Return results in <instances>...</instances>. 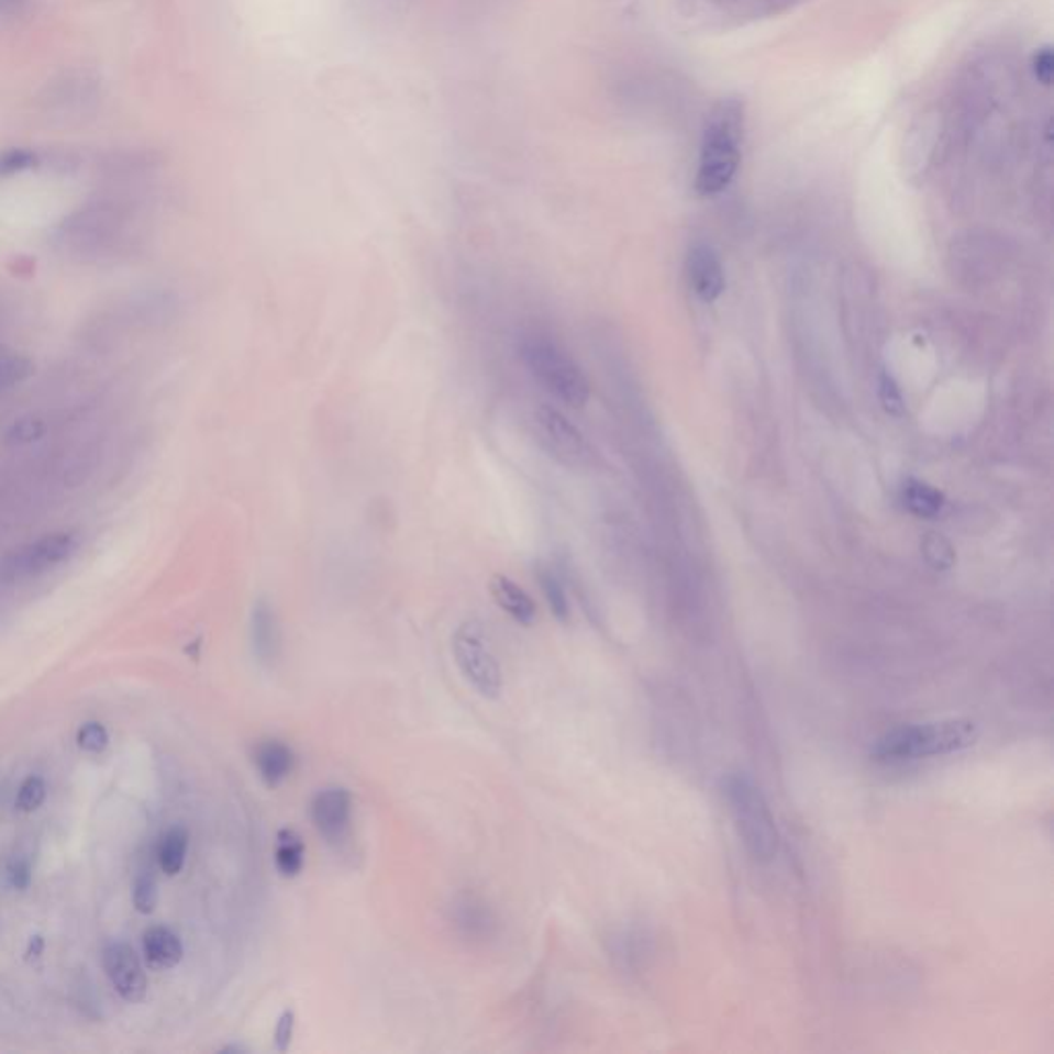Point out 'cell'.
Here are the masks:
<instances>
[{
	"label": "cell",
	"mask_w": 1054,
	"mask_h": 1054,
	"mask_svg": "<svg viewBox=\"0 0 1054 1054\" xmlns=\"http://www.w3.org/2000/svg\"><path fill=\"white\" fill-rule=\"evenodd\" d=\"M744 103L737 98L719 99L704 118L695 188L700 196L721 195L742 162Z\"/></svg>",
	"instance_id": "6da1fadb"
},
{
	"label": "cell",
	"mask_w": 1054,
	"mask_h": 1054,
	"mask_svg": "<svg viewBox=\"0 0 1054 1054\" xmlns=\"http://www.w3.org/2000/svg\"><path fill=\"white\" fill-rule=\"evenodd\" d=\"M978 728L970 719H943L933 723L905 725L888 731L872 747V758L881 764H900L933 758L973 746Z\"/></svg>",
	"instance_id": "7a4b0ae2"
},
{
	"label": "cell",
	"mask_w": 1054,
	"mask_h": 1054,
	"mask_svg": "<svg viewBox=\"0 0 1054 1054\" xmlns=\"http://www.w3.org/2000/svg\"><path fill=\"white\" fill-rule=\"evenodd\" d=\"M525 369L535 381L568 408H584L591 386L581 365L556 341L544 334H528L520 344Z\"/></svg>",
	"instance_id": "3957f363"
},
{
	"label": "cell",
	"mask_w": 1054,
	"mask_h": 1054,
	"mask_svg": "<svg viewBox=\"0 0 1054 1054\" xmlns=\"http://www.w3.org/2000/svg\"><path fill=\"white\" fill-rule=\"evenodd\" d=\"M721 785L750 855L758 861L775 859L779 853V830L761 787L742 773H731Z\"/></svg>",
	"instance_id": "277c9868"
},
{
	"label": "cell",
	"mask_w": 1054,
	"mask_h": 1054,
	"mask_svg": "<svg viewBox=\"0 0 1054 1054\" xmlns=\"http://www.w3.org/2000/svg\"><path fill=\"white\" fill-rule=\"evenodd\" d=\"M455 664L464 678L470 681L471 688L480 697H501L503 692V674L495 653L490 651L487 634L476 620H466L455 629L452 639Z\"/></svg>",
	"instance_id": "5b68a950"
},
{
	"label": "cell",
	"mask_w": 1054,
	"mask_h": 1054,
	"mask_svg": "<svg viewBox=\"0 0 1054 1054\" xmlns=\"http://www.w3.org/2000/svg\"><path fill=\"white\" fill-rule=\"evenodd\" d=\"M79 548V537L73 532L46 534L25 546L9 552L0 561V579L15 584L40 577L52 568L60 567Z\"/></svg>",
	"instance_id": "8992f818"
},
{
	"label": "cell",
	"mask_w": 1054,
	"mask_h": 1054,
	"mask_svg": "<svg viewBox=\"0 0 1054 1054\" xmlns=\"http://www.w3.org/2000/svg\"><path fill=\"white\" fill-rule=\"evenodd\" d=\"M535 441L546 454L568 468H581L591 459L584 433L554 406H537L532 417Z\"/></svg>",
	"instance_id": "52a82bcc"
},
{
	"label": "cell",
	"mask_w": 1054,
	"mask_h": 1054,
	"mask_svg": "<svg viewBox=\"0 0 1054 1054\" xmlns=\"http://www.w3.org/2000/svg\"><path fill=\"white\" fill-rule=\"evenodd\" d=\"M103 970L112 987L129 1003H141L146 995V973L129 943L112 941L101 952Z\"/></svg>",
	"instance_id": "ba28073f"
},
{
	"label": "cell",
	"mask_w": 1054,
	"mask_h": 1054,
	"mask_svg": "<svg viewBox=\"0 0 1054 1054\" xmlns=\"http://www.w3.org/2000/svg\"><path fill=\"white\" fill-rule=\"evenodd\" d=\"M353 816V797L344 787H325L311 801V820L328 843L344 841Z\"/></svg>",
	"instance_id": "9c48e42d"
},
{
	"label": "cell",
	"mask_w": 1054,
	"mask_h": 1054,
	"mask_svg": "<svg viewBox=\"0 0 1054 1054\" xmlns=\"http://www.w3.org/2000/svg\"><path fill=\"white\" fill-rule=\"evenodd\" d=\"M249 645L258 664L273 667L282 653V629L273 601L258 598L249 612Z\"/></svg>",
	"instance_id": "30bf717a"
},
{
	"label": "cell",
	"mask_w": 1054,
	"mask_h": 1054,
	"mask_svg": "<svg viewBox=\"0 0 1054 1054\" xmlns=\"http://www.w3.org/2000/svg\"><path fill=\"white\" fill-rule=\"evenodd\" d=\"M690 289L700 301L714 303L725 291V268L719 254L709 244H697L686 260Z\"/></svg>",
	"instance_id": "8fae6325"
},
{
	"label": "cell",
	"mask_w": 1054,
	"mask_h": 1054,
	"mask_svg": "<svg viewBox=\"0 0 1054 1054\" xmlns=\"http://www.w3.org/2000/svg\"><path fill=\"white\" fill-rule=\"evenodd\" d=\"M488 587H490L492 600L503 610L507 617L520 622L521 626H532L534 624L535 618H537V606H535L534 598L521 585L515 584L513 579H509L507 575H495Z\"/></svg>",
	"instance_id": "7c38bea8"
},
{
	"label": "cell",
	"mask_w": 1054,
	"mask_h": 1054,
	"mask_svg": "<svg viewBox=\"0 0 1054 1054\" xmlns=\"http://www.w3.org/2000/svg\"><path fill=\"white\" fill-rule=\"evenodd\" d=\"M254 766L266 787L275 789L291 777L295 770V752L280 740H264L254 750Z\"/></svg>",
	"instance_id": "4fadbf2b"
},
{
	"label": "cell",
	"mask_w": 1054,
	"mask_h": 1054,
	"mask_svg": "<svg viewBox=\"0 0 1054 1054\" xmlns=\"http://www.w3.org/2000/svg\"><path fill=\"white\" fill-rule=\"evenodd\" d=\"M143 952L146 964L153 970H169L176 968L184 957V945L178 935L169 927H151L143 935Z\"/></svg>",
	"instance_id": "5bb4252c"
},
{
	"label": "cell",
	"mask_w": 1054,
	"mask_h": 1054,
	"mask_svg": "<svg viewBox=\"0 0 1054 1054\" xmlns=\"http://www.w3.org/2000/svg\"><path fill=\"white\" fill-rule=\"evenodd\" d=\"M275 865L282 877L299 876L306 865V844L291 828H282L276 836Z\"/></svg>",
	"instance_id": "9a60e30c"
},
{
	"label": "cell",
	"mask_w": 1054,
	"mask_h": 1054,
	"mask_svg": "<svg viewBox=\"0 0 1054 1054\" xmlns=\"http://www.w3.org/2000/svg\"><path fill=\"white\" fill-rule=\"evenodd\" d=\"M902 503L912 515L931 520V518L940 515L945 499L937 488L927 485L923 480L910 478L909 482L902 488Z\"/></svg>",
	"instance_id": "2e32d148"
},
{
	"label": "cell",
	"mask_w": 1054,
	"mask_h": 1054,
	"mask_svg": "<svg viewBox=\"0 0 1054 1054\" xmlns=\"http://www.w3.org/2000/svg\"><path fill=\"white\" fill-rule=\"evenodd\" d=\"M190 846V834L184 826L169 828L162 836L157 848V861L165 876H178L186 865V855Z\"/></svg>",
	"instance_id": "e0dca14e"
},
{
	"label": "cell",
	"mask_w": 1054,
	"mask_h": 1054,
	"mask_svg": "<svg viewBox=\"0 0 1054 1054\" xmlns=\"http://www.w3.org/2000/svg\"><path fill=\"white\" fill-rule=\"evenodd\" d=\"M534 575L542 593H544V600L551 608L552 617L556 618L558 622H567L568 617H570V608H568L567 593H565V587H563V581L558 579V575L551 567H546L544 563H535Z\"/></svg>",
	"instance_id": "ac0fdd59"
},
{
	"label": "cell",
	"mask_w": 1054,
	"mask_h": 1054,
	"mask_svg": "<svg viewBox=\"0 0 1054 1054\" xmlns=\"http://www.w3.org/2000/svg\"><path fill=\"white\" fill-rule=\"evenodd\" d=\"M32 360L16 353L0 351V391L23 384L32 375Z\"/></svg>",
	"instance_id": "d6986e66"
},
{
	"label": "cell",
	"mask_w": 1054,
	"mask_h": 1054,
	"mask_svg": "<svg viewBox=\"0 0 1054 1054\" xmlns=\"http://www.w3.org/2000/svg\"><path fill=\"white\" fill-rule=\"evenodd\" d=\"M132 902H134V909L138 910L141 914H151L157 907L159 888H157V879L151 872H141L134 879Z\"/></svg>",
	"instance_id": "ffe728a7"
},
{
	"label": "cell",
	"mask_w": 1054,
	"mask_h": 1054,
	"mask_svg": "<svg viewBox=\"0 0 1054 1054\" xmlns=\"http://www.w3.org/2000/svg\"><path fill=\"white\" fill-rule=\"evenodd\" d=\"M457 910H459L457 924L462 929H466L468 935H485V933H488V924L492 921H490V914L485 909V905H478L471 898H466L462 905H457Z\"/></svg>",
	"instance_id": "44dd1931"
},
{
	"label": "cell",
	"mask_w": 1054,
	"mask_h": 1054,
	"mask_svg": "<svg viewBox=\"0 0 1054 1054\" xmlns=\"http://www.w3.org/2000/svg\"><path fill=\"white\" fill-rule=\"evenodd\" d=\"M37 165V155L30 148H9L0 153V178L30 171Z\"/></svg>",
	"instance_id": "7402d4cb"
},
{
	"label": "cell",
	"mask_w": 1054,
	"mask_h": 1054,
	"mask_svg": "<svg viewBox=\"0 0 1054 1054\" xmlns=\"http://www.w3.org/2000/svg\"><path fill=\"white\" fill-rule=\"evenodd\" d=\"M48 794V787L42 777H27L16 791V808L25 813L37 810Z\"/></svg>",
	"instance_id": "603a6c76"
},
{
	"label": "cell",
	"mask_w": 1054,
	"mask_h": 1054,
	"mask_svg": "<svg viewBox=\"0 0 1054 1054\" xmlns=\"http://www.w3.org/2000/svg\"><path fill=\"white\" fill-rule=\"evenodd\" d=\"M77 744L89 754H99L110 744V735L101 723L89 721V723L81 725V730L77 731Z\"/></svg>",
	"instance_id": "cb8c5ba5"
},
{
	"label": "cell",
	"mask_w": 1054,
	"mask_h": 1054,
	"mask_svg": "<svg viewBox=\"0 0 1054 1054\" xmlns=\"http://www.w3.org/2000/svg\"><path fill=\"white\" fill-rule=\"evenodd\" d=\"M923 551L929 565L935 568H950L954 563V551L941 535L929 534L924 540Z\"/></svg>",
	"instance_id": "d4e9b609"
},
{
	"label": "cell",
	"mask_w": 1054,
	"mask_h": 1054,
	"mask_svg": "<svg viewBox=\"0 0 1054 1054\" xmlns=\"http://www.w3.org/2000/svg\"><path fill=\"white\" fill-rule=\"evenodd\" d=\"M1032 70H1034L1036 81L1042 82L1044 87H1051V85H1053L1054 56L1051 46H1044V48H1040L1039 52L1034 54V58H1032Z\"/></svg>",
	"instance_id": "484cf974"
},
{
	"label": "cell",
	"mask_w": 1054,
	"mask_h": 1054,
	"mask_svg": "<svg viewBox=\"0 0 1054 1054\" xmlns=\"http://www.w3.org/2000/svg\"><path fill=\"white\" fill-rule=\"evenodd\" d=\"M7 876L15 890H27L32 884V863L23 857H15L9 863Z\"/></svg>",
	"instance_id": "4316f807"
},
{
	"label": "cell",
	"mask_w": 1054,
	"mask_h": 1054,
	"mask_svg": "<svg viewBox=\"0 0 1054 1054\" xmlns=\"http://www.w3.org/2000/svg\"><path fill=\"white\" fill-rule=\"evenodd\" d=\"M292 1032H295V1013L291 1009H287V1011H282V1016L278 1018V1023H276L275 1044L278 1053H285L291 1046Z\"/></svg>",
	"instance_id": "83f0119b"
},
{
	"label": "cell",
	"mask_w": 1054,
	"mask_h": 1054,
	"mask_svg": "<svg viewBox=\"0 0 1054 1054\" xmlns=\"http://www.w3.org/2000/svg\"><path fill=\"white\" fill-rule=\"evenodd\" d=\"M881 402L886 406V410L892 412V414H900L905 410L902 393L898 390V386L894 384L892 377H888V375L881 379Z\"/></svg>",
	"instance_id": "f1b7e54d"
},
{
	"label": "cell",
	"mask_w": 1054,
	"mask_h": 1054,
	"mask_svg": "<svg viewBox=\"0 0 1054 1054\" xmlns=\"http://www.w3.org/2000/svg\"><path fill=\"white\" fill-rule=\"evenodd\" d=\"M42 433H44V426H42L40 422L21 421L16 422L15 426H13L11 437L15 439V441H21V443H25V441H33V439L40 437Z\"/></svg>",
	"instance_id": "f546056e"
},
{
	"label": "cell",
	"mask_w": 1054,
	"mask_h": 1054,
	"mask_svg": "<svg viewBox=\"0 0 1054 1054\" xmlns=\"http://www.w3.org/2000/svg\"><path fill=\"white\" fill-rule=\"evenodd\" d=\"M25 2H27V0H0V16L19 13V9H21Z\"/></svg>",
	"instance_id": "4dcf8cb0"
}]
</instances>
